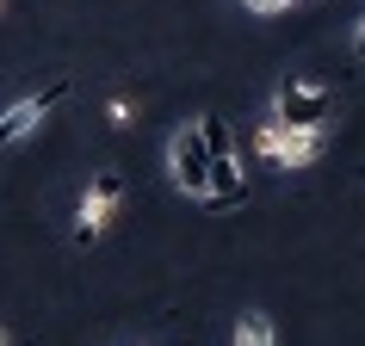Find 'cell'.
<instances>
[{
	"label": "cell",
	"mask_w": 365,
	"mask_h": 346,
	"mask_svg": "<svg viewBox=\"0 0 365 346\" xmlns=\"http://www.w3.org/2000/svg\"><path fill=\"white\" fill-rule=\"evenodd\" d=\"M235 346H279V334H272V322L260 309H248V315L235 322Z\"/></svg>",
	"instance_id": "cell-7"
},
{
	"label": "cell",
	"mask_w": 365,
	"mask_h": 346,
	"mask_svg": "<svg viewBox=\"0 0 365 346\" xmlns=\"http://www.w3.org/2000/svg\"><path fill=\"white\" fill-rule=\"evenodd\" d=\"M322 142H328L322 124H279V117H267V124L254 130V149L267 154L272 167H285V173L309 167V161L322 154Z\"/></svg>",
	"instance_id": "cell-1"
},
{
	"label": "cell",
	"mask_w": 365,
	"mask_h": 346,
	"mask_svg": "<svg viewBox=\"0 0 365 346\" xmlns=\"http://www.w3.org/2000/svg\"><path fill=\"white\" fill-rule=\"evenodd\" d=\"M0 346H13V334H6V322H0Z\"/></svg>",
	"instance_id": "cell-11"
},
{
	"label": "cell",
	"mask_w": 365,
	"mask_h": 346,
	"mask_svg": "<svg viewBox=\"0 0 365 346\" xmlns=\"http://www.w3.org/2000/svg\"><path fill=\"white\" fill-rule=\"evenodd\" d=\"M248 13H285V6H297V0H242Z\"/></svg>",
	"instance_id": "cell-9"
},
{
	"label": "cell",
	"mask_w": 365,
	"mask_h": 346,
	"mask_svg": "<svg viewBox=\"0 0 365 346\" xmlns=\"http://www.w3.org/2000/svg\"><path fill=\"white\" fill-rule=\"evenodd\" d=\"M106 117H112V124H130V117H136V105H130L124 93H112V99H106Z\"/></svg>",
	"instance_id": "cell-8"
},
{
	"label": "cell",
	"mask_w": 365,
	"mask_h": 346,
	"mask_svg": "<svg viewBox=\"0 0 365 346\" xmlns=\"http://www.w3.org/2000/svg\"><path fill=\"white\" fill-rule=\"evenodd\" d=\"M118 211H124V179L118 173H93L75 198V241H99L118 223Z\"/></svg>",
	"instance_id": "cell-3"
},
{
	"label": "cell",
	"mask_w": 365,
	"mask_h": 346,
	"mask_svg": "<svg viewBox=\"0 0 365 346\" xmlns=\"http://www.w3.org/2000/svg\"><path fill=\"white\" fill-rule=\"evenodd\" d=\"M168 173H173V186H180L186 198H205V186H211V136H205V117L173 130V142H168Z\"/></svg>",
	"instance_id": "cell-2"
},
{
	"label": "cell",
	"mask_w": 365,
	"mask_h": 346,
	"mask_svg": "<svg viewBox=\"0 0 365 346\" xmlns=\"http://www.w3.org/2000/svg\"><path fill=\"white\" fill-rule=\"evenodd\" d=\"M328 112H334V93L322 80H285L272 93V117L279 124H328Z\"/></svg>",
	"instance_id": "cell-4"
},
{
	"label": "cell",
	"mask_w": 365,
	"mask_h": 346,
	"mask_svg": "<svg viewBox=\"0 0 365 346\" xmlns=\"http://www.w3.org/2000/svg\"><path fill=\"white\" fill-rule=\"evenodd\" d=\"M353 56H365V13L353 19Z\"/></svg>",
	"instance_id": "cell-10"
},
{
	"label": "cell",
	"mask_w": 365,
	"mask_h": 346,
	"mask_svg": "<svg viewBox=\"0 0 365 346\" xmlns=\"http://www.w3.org/2000/svg\"><path fill=\"white\" fill-rule=\"evenodd\" d=\"M0 6H6V0H0Z\"/></svg>",
	"instance_id": "cell-12"
},
{
	"label": "cell",
	"mask_w": 365,
	"mask_h": 346,
	"mask_svg": "<svg viewBox=\"0 0 365 346\" xmlns=\"http://www.w3.org/2000/svg\"><path fill=\"white\" fill-rule=\"evenodd\" d=\"M205 204H211V211H235V204H248V173H242V154H235V149H217L211 154Z\"/></svg>",
	"instance_id": "cell-6"
},
{
	"label": "cell",
	"mask_w": 365,
	"mask_h": 346,
	"mask_svg": "<svg viewBox=\"0 0 365 346\" xmlns=\"http://www.w3.org/2000/svg\"><path fill=\"white\" fill-rule=\"evenodd\" d=\"M68 93V80H56L50 93H31V99H13L6 112H0V149H13V142H25V136L38 130L43 117H50V105Z\"/></svg>",
	"instance_id": "cell-5"
}]
</instances>
